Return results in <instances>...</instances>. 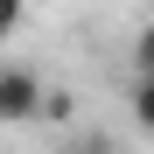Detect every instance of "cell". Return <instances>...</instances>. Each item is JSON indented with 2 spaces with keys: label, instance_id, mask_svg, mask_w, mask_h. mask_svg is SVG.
I'll list each match as a JSON object with an SVG mask.
<instances>
[{
  "label": "cell",
  "instance_id": "3",
  "mask_svg": "<svg viewBox=\"0 0 154 154\" xmlns=\"http://www.w3.org/2000/svg\"><path fill=\"white\" fill-rule=\"evenodd\" d=\"M133 77H154V28L133 35Z\"/></svg>",
  "mask_w": 154,
  "mask_h": 154
},
{
  "label": "cell",
  "instance_id": "1",
  "mask_svg": "<svg viewBox=\"0 0 154 154\" xmlns=\"http://www.w3.org/2000/svg\"><path fill=\"white\" fill-rule=\"evenodd\" d=\"M42 77L28 63H0V126H35L42 119Z\"/></svg>",
  "mask_w": 154,
  "mask_h": 154
},
{
  "label": "cell",
  "instance_id": "5",
  "mask_svg": "<svg viewBox=\"0 0 154 154\" xmlns=\"http://www.w3.org/2000/svg\"><path fill=\"white\" fill-rule=\"evenodd\" d=\"M70 154H112V140H105V133H84V140H77Z\"/></svg>",
  "mask_w": 154,
  "mask_h": 154
},
{
  "label": "cell",
  "instance_id": "4",
  "mask_svg": "<svg viewBox=\"0 0 154 154\" xmlns=\"http://www.w3.org/2000/svg\"><path fill=\"white\" fill-rule=\"evenodd\" d=\"M21 7H28V0H0V42H7V35L21 28Z\"/></svg>",
  "mask_w": 154,
  "mask_h": 154
},
{
  "label": "cell",
  "instance_id": "2",
  "mask_svg": "<svg viewBox=\"0 0 154 154\" xmlns=\"http://www.w3.org/2000/svg\"><path fill=\"white\" fill-rule=\"evenodd\" d=\"M133 126L154 133V77H133Z\"/></svg>",
  "mask_w": 154,
  "mask_h": 154
}]
</instances>
